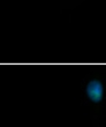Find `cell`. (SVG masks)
<instances>
[{"label": "cell", "instance_id": "cell-1", "mask_svg": "<svg viewBox=\"0 0 106 127\" xmlns=\"http://www.w3.org/2000/svg\"><path fill=\"white\" fill-rule=\"evenodd\" d=\"M86 96L92 103H100L104 97V86L99 80L92 79L86 84Z\"/></svg>", "mask_w": 106, "mask_h": 127}]
</instances>
